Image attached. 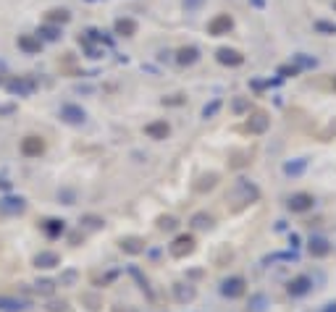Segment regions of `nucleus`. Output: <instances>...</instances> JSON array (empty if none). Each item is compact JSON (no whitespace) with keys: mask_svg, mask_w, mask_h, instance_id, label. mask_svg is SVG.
<instances>
[{"mask_svg":"<svg viewBox=\"0 0 336 312\" xmlns=\"http://www.w3.org/2000/svg\"><path fill=\"white\" fill-rule=\"evenodd\" d=\"M19 48L24 53H29V55H34V53L42 50V40L37 37V34H21V37H19Z\"/></svg>","mask_w":336,"mask_h":312,"instance_id":"obj_11","label":"nucleus"},{"mask_svg":"<svg viewBox=\"0 0 336 312\" xmlns=\"http://www.w3.org/2000/svg\"><path fill=\"white\" fill-rule=\"evenodd\" d=\"M310 286H312V281L307 278V275H297V278L289 281L286 291L292 294V296H302V294H307V291H310Z\"/></svg>","mask_w":336,"mask_h":312,"instance_id":"obj_9","label":"nucleus"},{"mask_svg":"<svg viewBox=\"0 0 336 312\" xmlns=\"http://www.w3.org/2000/svg\"><path fill=\"white\" fill-rule=\"evenodd\" d=\"M231 27H234V19H231L229 14H221V16H215L210 24H207V32L213 34V37H221V34H229Z\"/></svg>","mask_w":336,"mask_h":312,"instance_id":"obj_5","label":"nucleus"},{"mask_svg":"<svg viewBox=\"0 0 336 312\" xmlns=\"http://www.w3.org/2000/svg\"><path fill=\"white\" fill-rule=\"evenodd\" d=\"M312 205H315V200H312V194H307V192H297L286 202V207L292 213H307V210H312Z\"/></svg>","mask_w":336,"mask_h":312,"instance_id":"obj_3","label":"nucleus"},{"mask_svg":"<svg viewBox=\"0 0 336 312\" xmlns=\"http://www.w3.org/2000/svg\"><path fill=\"white\" fill-rule=\"evenodd\" d=\"M215 184H218V173H205V176H200V181L194 184V192L205 194V192H210Z\"/></svg>","mask_w":336,"mask_h":312,"instance_id":"obj_20","label":"nucleus"},{"mask_svg":"<svg viewBox=\"0 0 336 312\" xmlns=\"http://www.w3.org/2000/svg\"><path fill=\"white\" fill-rule=\"evenodd\" d=\"M119 247L126 252V255H142L147 244H145L142 236H124V239L119 241Z\"/></svg>","mask_w":336,"mask_h":312,"instance_id":"obj_6","label":"nucleus"},{"mask_svg":"<svg viewBox=\"0 0 336 312\" xmlns=\"http://www.w3.org/2000/svg\"><path fill=\"white\" fill-rule=\"evenodd\" d=\"M82 302H87L89 309H100V304H102V302H100V296H95V294H84V296H82Z\"/></svg>","mask_w":336,"mask_h":312,"instance_id":"obj_32","label":"nucleus"},{"mask_svg":"<svg viewBox=\"0 0 336 312\" xmlns=\"http://www.w3.org/2000/svg\"><path fill=\"white\" fill-rule=\"evenodd\" d=\"M24 307H27V304L21 302V299H16V296H3V294H0V309H3V312H21Z\"/></svg>","mask_w":336,"mask_h":312,"instance_id":"obj_21","label":"nucleus"},{"mask_svg":"<svg viewBox=\"0 0 336 312\" xmlns=\"http://www.w3.org/2000/svg\"><path fill=\"white\" fill-rule=\"evenodd\" d=\"M145 134L150 136V139H166V136L171 134V126L166 121H153L145 126Z\"/></svg>","mask_w":336,"mask_h":312,"instance_id":"obj_10","label":"nucleus"},{"mask_svg":"<svg viewBox=\"0 0 336 312\" xmlns=\"http://www.w3.org/2000/svg\"><path fill=\"white\" fill-rule=\"evenodd\" d=\"M333 8H336V3H333Z\"/></svg>","mask_w":336,"mask_h":312,"instance_id":"obj_45","label":"nucleus"},{"mask_svg":"<svg viewBox=\"0 0 336 312\" xmlns=\"http://www.w3.org/2000/svg\"><path fill=\"white\" fill-rule=\"evenodd\" d=\"M263 304H265V296H263V294H255V296L250 299L247 312H263Z\"/></svg>","mask_w":336,"mask_h":312,"instance_id":"obj_29","label":"nucleus"},{"mask_svg":"<svg viewBox=\"0 0 336 312\" xmlns=\"http://www.w3.org/2000/svg\"><path fill=\"white\" fill-rule=\"evenodd\" d=\"M134 32H137V24L132 19H119V21H116V34H121V37H132Z\"/></svg>","mask_w":336,"mask_h":312,"instance_id":"obj_23","label":"nucleus"},{"mask_svg":"<svg viewBox=\"0 0 336 312\" xmlns=\"http://www.w3.org/2000/svg\"><path fill=\"white\" fill-rule=\"evenodd\" d=\"M215 58H218V63H223V66H242L245 63V55L231 50V48H221L215 53Z\"/></svg>","mask_w":336,"mask_h":312,"instance_id":"obj_8","label":"nucleus"},{"mask_svg":"<svg viewBox=\"0 0 336 312\" xmlns=\"http://www.w3.org/2000/svg\"><path fill=\"white\" fill-rule=\"evenodd\" d=\"M258 197H260L258 187H252V184L245 181V179L237 181V184H234V189L226 194V200H229V202H234V205H231V210H234V213H239L242 207H247V205H252V202H258Z\"/></svg>","mask_w":336,"mask_h":312,"instance_id":"obj_1","label":"nucleus"},{"mask_svg":"<svg viewBox=\"0 0 336 312\" xmlns=\"http://www.w3.org/2000/svg\"><path fill=\"white\" fill-rule=\"evenodd\" d=\"M323 312H336V302H331V304H326V309Z\"/></svg>","mask_w":336,"mask_h":312,"instance_id":"obj_41","label":"nucleus"},{"mask_svg":"<svg viewBox=\"0 0 336 312\" xmlns=\"http://www.w3.org/2000/svg\"><path fill=\"white\" fill-rule=\"evenodd\" d=\"M315 29L323 32V34H336V27L328 24V21H315Z\"/></svg>","mask_w":336,"mask_h":312,"instance_id":"obj_33","label":"nucleus"},{"mask_svg":"<svg viewBox=\"0 0 336 312\" xmlns=\"http://www.w3.org/2000/svg\"><path fill=\"white\" fill-rule=\"evenodd\" d=\"M184 3H187L189 8H197V6H200V3H202V0H184Z\"/></svg>","mask_w":336,"mask_h":312,"instance_id":"obj_40","label":"nucleus"},{"mask_svg":"<svg viewBox=\"0 0 336 312\" xmlns=\"http://www.w3.org/2000/svg\"><path fill=\"white\" fill-rule=\"evenodd\" d=\"M34 265H37V268H55V265H61V257H58L55 252H40V255L34 257Z\"/></svg>","mask_w":336,"mask_h":312,"instance_id":"obj_18","label":"nucleus"},{"mask_svg":"<svg viewBox=\"0 0 336 312\" xmlns=\"http://www.w3.org/2000/svg\"><path fill=\"white\" fill-rule=\"evenodd\" d=\"M194 247H197L194 236H192V234H181V236H176V239L171 241L168 252H171V257H176V260H184V257H189L192 252H194Z\"/></svg>","mask_w":336,"mask_h":312,"instance_id":"obj_2","label":"nucleus"},{"mask_svg":"<svg viewBox=\"0 0 336 312\" xmlns=\"http://www.w3.org/2000/svg\"><path fill=\"white\" fill-rule=\"evenodd\" d=\"M37 291H40V294H53V291H55V283H53V281H40V283H37Z\"/></svg>","mask_w":336,"mask_h":312,"instance_id":"obj_34","label":"nucleus"},{"mask_svg":"<svg viewBox=\"0 0 336 312\" xmlns=\"http://www.w3.org/2000/svg\"><path fill=\"white\" fill-rule=\"evenodd\" d=\"M8 92H11V95H32V92H34V82H32V79H11V82H8Z\"/></svg>","mask_w":336,"mask_h":312,"instance_id":"obj_12","label":"nucleus"},{"mask_svg":"<svg viewBox=\"0 0 336 312\" xmlns=\"http://www.w3.org/2000/svg\"><path fill=\"white\" fill-rule=\"evenodd\" d=\"M37 37L40 40H58V37H61V29H58L55 24H45V27H40V32H37Z\"/></svg>","mask_w":336,"mask_h":312,"instance_id":"obj_24","label":"nucleus"},{"mask_svg":"<svg viewBox=\"0 0 336 312\" xmlns=\"http://www.w3.org/2000/svg\"><path fill=\"white\" fill-rule=\"evenodd\" d=\"M333 89H336V76H333Z\"/></svg>","mask_w":336,"mask_h":312,"instance_id":"obj_43","label":"nucleus"},{"mask_svg":"<svg viewBox=\"0 0 336 312\" xmlns=\"http://www.w3.org/2000/svg\"><path fill=\"white\" fill-rule=\"evenodd\" d=\"M231 257H234V252H231L229 247H223V249H221V255H218V257H215V265H218V268H221V265L231 262Z\"/></svg>","mask_w":336,"mask_h":312,"instance_id":"obj_30","label":"nucleus"},{"mask_svg":"<svg viewBox=\"0 0 336 312\" xmlns=\"http://www.w3.org/2000/svg\"><path fill=\"white\" fill-rule=\"evenodd\" d=\"M176 61L181 66H192V63L200 61V50H197V48H181L179 55H176Z\"/></svg>","mask_w":336,"mask_h":312,"instance_id":"obj_19","label":"nucleus"},{"mask_svg":"<svg viewBox=\"0 0 336 312\" xmlns=\"http://www.w3.org/2000/svg\"><path fill=\"white\" fill-rule=\"evenodd\" d=\"M87 228H102V218L97 215H84V221H82Z\"/></svg>","mask_w":336,"mask_h":312,"instance_id":"obj_31","label":"nucleus"},{"mask_svg":"<svg viewBox=\"0 0 336 312\" xmlns=\"http://www.w3.org/2000/svg\"><path fill=\"white\" fill-rule=\"evenodd\" d=\"M21 152H24L27 158H40L45 152V142L40 139V136H27V139L21 142Z\"/></svg>","mask_w":336,"mask_h":312,"instance_id":"obj_7","label":"nucleus"},{"mask_svg":"<svg viewBox=\"0 0 336 312\" xmlns=\"http://www.w3.org/2000/svg\"><path fill=\"white\" fill-rule=\"evenodd\" d=\"M221 291H223V296H229V299H239L242 294L247 291V283H245V278H242V275H234V278H226V281H223Z\"/></svg>","mask_w":336,"mask_h":312,"instance_id":"obj_4","label":"nucleus"},{"mask_svg":"<svg viewBox=\"0 0 336 312\" xmlns=\"http://www.w3.org/2000/svg\"><path fill=\"white\" fill-rule=\"evenodd\" d=\"M76 281V270H68V273H63V278H61V286H71Z\"/></svg>","mask_w":336,"mask_h":312,"instance_id":"obj_37","label":"nucleus"},{"mask_svg":"<svg viewBox=\"0 0 336 312\" xmlns=\"http://www.w3.org/2000/svg\"><path fill=\"white\" fill-rule=\"evenodd\" d=\"M245 129L250 134H263L265 129H268V115H265V113H255L252 118L245 123Z\"/></svg>","mask_w":336,"mask_h":312,"instance_id":"obj_14","label":"nucleus"},{"mask_svg":"<svg viewBox=\"0 0 336 312\" xmlns=\"http://www.w3.org/2000/svg\"><path fill=\"white\" fill-rule=\"evenodd\" d=\"M218 108H221V102H218V100H213L210 105H205L202 115H205V118H210V115H215V113H218Z\"/></svg>","mask_w":336,"mask_h":312,"instance_id":"obj_35","label":"nucleus"},{"mask_svg":"<svg viewBox=\"0 0 336 312\" xmlns=\"http://www.w3.org/2000/svg\"><path fill=\"white\" fill-rule=\"evenodd\" d=\"M192 223H194V228H213V218L207 213H197L192 218Z\"/></svg>","mask_w":336,"mask_h":312,"instance_id":"obj_26","label":"nucleus"},{"mask_svg":"<svg viewBox=\"0 0 336 312\" xmlns=\"http://www.w3.org/2000/svg\"><path fill=\"white\" fill-rule=\"evenodd\" d=\"M247 108V102L245 100H237V105H234V110H245Z\"/></svg>","mask_w":336,"mask_h":312,"instance_id":"obj_39","label":"nucleus"},{"mask_svg":"<svg viewBox=\"0 0 336 312\" xmlns=\"http://www.w3.org/2000/svg\"><path fill=\"white\" fill-rule=\"evenodd\" d=\"M173 296H176V302L187 304V302H192V299L197 296V291H194V286H189V283H176V286H173Z\"/></svg>","mask_w":336,"mask_h":312,"instance_id":"obj_15","label":"nucleus"},{"mask_svg":"<svg viewBox=\"0 0 336 312\" xmlns=\"http://www.w3.org/2000/svg\"><path fill=\"white\" fill-rule=\"evenodd\" d=\"M305 166H307L305 160H297V163H286V166H284V171L289 173V176H299V173L305 171Z\"/></svg>","mask_w":336,"mask_h":312,"instance_id":"obj_28","label":"nucleus"},{"mask_svg":"<svg viewBox=\"0 0 336 312\" xmlns=\"http://www.w3.org/2000/svg\"><path fill=\"white\" fill-rule=\"evenodd\" d=\"M68 19H71V16H68V11H63V8L48 11V21H50V24H66Z\"/></svg>","mask_w":336,"mask_h":312,"instance_id":"obj_25","label":"nucleus"},{"mask_svg":"<svg viewBox=\"0 0 336 312\" xmlns=\"http://www.w3.org/2000/svg\"><path fill=\"white\" fill-rule=\"evenodd\" d=\"M307 249H310V255L312 257H326L328 252H331V244L323 236H312L310 239V244H307Z\"/></svg>","mask_w":336,"mask_h":312,"instance_id":"obj_13","label":"nucleus"},{"mask_svg":"<svg viewBox=\"0 0 336 312\" xmlns=\"http://www.w3.org/2000/svg\"><path fill=\"white\" fill-rule=\"evenodd\" d=\"M176 226H179V223H176V218H173V215H160V218H158V228H160V231H173Z\"/></svg>","mask_w":336,"mask_h":312,"instance_id":"obj_27","label":"nucleus"},{"mask_svg":"<svg viewBox=\"0 0 336 312\" xmlns=\"http://www.w3.org/2000/svg\"><path fill=\"white\" fill-rule=\"evenodd\" d=\"M61 115H63L68 123H82V121L87 118V113L79 108V105H63V108H61Z\"/></svg>","mask_w":336,"mask_h":312,"instance_id":"obj_17","label":"nucleus"},{"mask_svg":"<svg viewBox=\"0 0 336 312\" xmlns=\"http://www.w3.org/2000/svg\"><path fill=\"white\" fill-rule=\"evenodd\" d=\"M252 3H255V6H258V8H260V6H263V0H252Z\"/></svg>","mask_w":336,"mask_h":312,"instance_id":"obj_42","label":"nucleus"},{"mask_svg":"<svg viewBox=\"0 0 336 312\" xmlns=\"http://www.w3.org/2000/svg\"><path fill=\"white\" fill-rule=\"evenodd\" d=\"M42 231H45L50 239H55V236H61L63 231H66V226H63V221H58V218H50V221L42 223Z\"/></svg>","mask_w":336,"mask_h":312,"instance_id":"obj_22","label":"nucleus"},{"mask_svg":"<svg viewBox=\"0 0 336 312\" xmlns=\"http://www.w3.org/2000/svg\"><path fill=\"white\" fill-rule=\"evenodd\" d=\"M113 312H137L134 307H113Z\"/></svg>","mask_w":336,"mask_h":312,"instance_id":"obj_38","label":"nucleus"},{"mask_svg":"<svg viewBox=\"0 0 336 312\" xmlns=\"http://www.w3.org/2000/svg\"><path fill=\"white\" fill-rule=\"evenodd\" d=\"M45 309H48V312H68V304L66 302H50Z\"/></svg>","mask_w":336,"mask_h":312,"instance_id":"obj_36","label":"nucleus"},{"mask_svg":"<svg viewBox=\"0 0 336 312\" xmlns=\"http://www.w3.org/2000/svg\"><path fill=\"white\" fill-rule=\"evenodd\" d=\"M89 3H95V0H89Z\"/></svg>","mask_w":336,"mask_h":312,"instance_id":"obj_44","label":"nucleus"},{"mask_svg":"<svg viewBox=\"0 0 336 312\" xmlns=\"http://www.w3.org/2000/svg\"><path fill=\"white\" fill-rule=\"evenodd\" d=\"M21 210H24V200H21V197H3V200H0V213L16 215Z\"/></svg>","mask_w":336,"mask_h":312,"instance_id":"obj_16","label":"nucleus"}]
</instances>
